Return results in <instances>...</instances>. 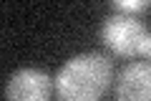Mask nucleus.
<instances>
[{
	"instance_id": "obj_1",
	"label": "nucleus",
	"mask_w": 151,
	"mask_h": 101,
	"mask_svg": "<svg viewBox=\"0 0 151 101\" xmlns=\"http://www.w3.org/2000/svg\"><path fill=\"white\" fill-rule=\"evenodd\" d=\"M113 66L103 53H78L55 73V94L60 101H98L111 86Z\"/></svg>"
},
{
	"instance_id": "obj_2",
	"label": "nucleus",
	"mask_w": 151,
	"mask_h": 101,
	"mask_svg": "<svg viewBox=\"0 0 151 101\" xmlns=\"http://www.w3.org/2000/svg\"><path fill=\"white\" fill-rule=\"evenodd\" d=\"M101 36H103V43L116 56H124V58H144L146 43H149L151 33L146 31L141 18L129 15V13H111L103 20Z\"/></svg>"
},
{
	"instance_id": "obj_3",
	"label": "nucleus",
	"mask_w": 151,
	"mask_h": 101,
	"mask_svg": "<svg viewBox=\"0 0 151 101\" xmlns=\"http://www.w3.org/2000/svg\"><path fill=\"white\" fill-rule=\"evenodd\" d=\"M55 84L40 68H18L5 84V101H48Z\"/></svg>"
},
{
	"instance_id": "obj_4",
	"label": "nucleus",
	"mask_w": 151,
	"mask_h": 101,
	"mask_svg": "<svg viewBox=\"0 0 151 101\" xmlns=\"http://www.w3.org/2000/svg\"><path fill=\"white\" fill-rule=\"evenodd\" d=\"M116 101H151V63L131 61L116 78Z\"/></svg>"
},
{
	"instance_id": "obj_5",
	"label": "nucleus",
	"mask_w": 151,
	"mask_h": 101,
	"mask_svg": "<svg viewBox=\"0 0 151 101\" xmlns=\"http://www.w3.org/2000/svg\"><path fill=\"white\" fill-rule=\"evenodd\" d=\"M116 13H129V15H136V13H144L151 8V0H119L113 3Z\"/></svg>"
},
{
	"instance_id": "obj_6",
	"label": "nucleus",
	"mask_w": 151,
	"mask_h": 101,
	"mask_svg": "<svg viewBox=\"0 0 151 101\" xmlns=\"http://www.w3.org/2000/svg\"><path fill=\"white\" fill-rule=\"evenodd\" d=\"M144 58L151 63V36H149V43H146V53H144Z\"/></svg>"
}]
</instances>
